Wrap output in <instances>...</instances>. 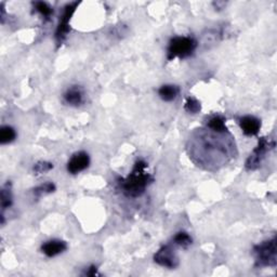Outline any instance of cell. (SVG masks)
Here are the masks:
<instances>
[{
    "mask_svg": "<svg viewBox=\"0 0 277 277\" xmlns=\"http://www.w3.org/2000/svg\"><path fill=\"white\" fill-rule=\"evenodd\" d=\"M90 164V156L84 150L77 152L68 162V171L70 174H78L87 169Z\"/></svg>",
    "mask_w": 277,
    "mask_h": 277,
    "instance_id": "52a82bcc",
    "label": "cell"
},
{
    "mask_svg": "<svg viewBox=\"0 0 277 277\" xmlns=\"http://www.w3.org/2000/svg\"><path fill=\"white\" fill-rule=\"evenodd\" d=\"M51 169H54V164L48 162H39L34 164L32 167V171H34L35 174H42L48 172Z\"/></svg>",
    "mask_w": 277,
    "mask_h": 277,
    "instance_id": "ffe728a7",
    "label": "cell"
},
{
    "mask_svg": "<svg viewBox=\"0 0 277 277\" xmlns=\"http://www.w3.org/2000/svg\"><path fill=\"white\" fill-rule=\"evenodd\" d=\"M226 118L220 115H216L214 117H211L208 124H207V128L214 132L218 134H226L228 132V128L226 124Z\"/></svg>",
    "mask_w": 277,
    "mask_h": 277,
    "instance_id": "4fadbf2b",
    "label": "cell"
},
{
    "mask_svg": "<svg viewBox=\"0 0 277 277\" xmlns=\"http://www.w3.org/2000/svg\"><path fill=\"white\" fill-rule=\"evenodd\" d=\"M63 100L70 106H82L84 103V91L79 86H72L64 92Z\"/></svg>",
    "mask_w": 277,
    "mask_h": 277,
    "instance_id": "ba28073f",
    "label": "cell"
},
{
    "mask_svg": "<svg viewBox=\"0 0 277 277\" xmlns=\"http://www.w3.org/2000/svg\"><path fill=\"white\" fill-rule=\"evenodd\" d=\"M193 240L190 235L186 232H179L176 233L174 237V244L181 248H188L192 245Z\"/></svg>",
    "mask_w": 277,
    "mask_h": 277,
    "instance_id": "e0dca14e",
    "label": "cell"
},
{
    "mask_svg": "<svg viewBox=\"0 0 277 277\" xmlns=\"http://www.w3.org/2000/svg\"><path fill=\"white\" fill-rule=\"evenodd\" d=\"M87 276H96V275H98V268L96 266H91L90 268H88L87 271H86L84 273Z\"/></svg>",
    "mask_w": 277,
    "mask_h": 277,
    "instance_id": "44dd1931",
    "label": "cell"
},
{
    "mask_svg": "<svg viewBox=\"0 0 277 277\" xmlns=\"http://www.w3.org/2000/svg\"><path fill=\"white\" fill-rule=\"evenodd\" d=\"M13 204L12 190H11V183H6V186L2 188V212L6 209L10 208Z\"/></svg>",
    "mask_w": 277,
    "mask_h": 277,
    "instance_id": "5bb4252c",
    "label": "cell"
},
{
    "mask_svg": "<svg viewBox=\"0 0 277 277\" xmlns=\"http://www.w3.org/2000/svg\"><path fill=\"white\" fill-rule=\"evenodd\" d=\"M158 94L164 101L171 102L179 96L180 88L174 84H164L158 89Z\"/></svg>",
    "mask_w": 277,
    "mask_h": 277,
    "instance_id": "7c38bea8",
    "label": "cell"
},
{
    "mask_svg": "<svg viewBox=\"0 0 277 277\" xmlns=\"http://www.w3.org/2000/svg\"><path fill=\"white\" fill-rule=\"evenodd\" d=\"M79 2H70L64 6V10L62 16H60V21H58V28L56 30V42L58 46H60L63 44V42L66 39L68 32H70V18L74 14L76 9L78 8Z\"/></svg>",
    "mask_w": 277,
    "mask_h": 277,
    "instance_id": "5b68a950",
    "label": "cell"
},
{
    "mask_svg": "<svg viewBox=\"0 0 277 277\" xmlns=\"http://www.w3.org/2000/svg\"><path fill=\"white\" fill-rule=\"evenodd\" d=\"M240 127L245 136H256L261 129V120L252 115L242 116L240 120Z\"/></svg>",
    "mask_w": 277,
    "mask_h": 277,
    "instance_id": "9c48e42d",
    "label": "cell"
},
{
    "mask_svg": "<svg viewBox=\"0 0 277 277\" xmlns=\"http://www.w3.org/2000/svg\"><path fill=\"white\" fill-rule=\"evenodd\" d=\"M66 249L68 244L61 240H51L42 245V252L49 258H54V256L63 254Z\"/></svg>",
    "mask_w": 277,
    "mask_h": 277,
    "instance_id": "30bf717a",
    "label": "cell"
},
{
    "mask_svg": "<svg viewBox=\"0 0 277 277\" xmlns=\"http://www.w3.org/2000/svg\"><path fill=\"white\" fill-rule=\"evenodd\" d=\"M276 237L262 242L252 249L256 268H275L277 263L276 256Z\"/></svg>",
    "mask_w": 277,
    "mask_h": 277,
    "instance_id": "3957f363",
    "label": "cell"
},
{
    "mask_svg": "<svg viewBox=\"0 0 277 277\" xmlns=\"http://www.w3.org/2000/svg\"><path fill=\"white\" fill-rule=\"evenodd\" d=\"M197 46L196 39L188 36H176L170 39L168 49H167V58L169 61L174 60L176 58H186L192 56Z\"/></svg>",
    "mask_w": 277,
    "mask_h": 277,
    "instance_id": "7a4b0ae2",
    "label": "cell"
},
{
    "mask_svg": "<svg viewBox=\"0 0 277 277\" xmlns=\"http://www.w3.org/2000/svg\"><path fill=\"white\" fill-rule=\"evenodd\" d=\"M274 146H275L274 141H271L270 138H261L258 142V145H256V148L252 150V153L247 158L245 164L246 169L249 171H254L256 169H258L261 166L262 160H264L268 152L274 148Z\"/></svg>",
    "mask_w": 277,
    "mask_h": 277,
    "instance_id": "277c9868",
    "label": "cell"
},
{
    "mask_svg": "<svg viewBox=\"0 0 277 277\" xmlns=\"http://www.w3.org/2000/svg\"><path fill=\"white\" fill-rule=\"evenodd\" d=\"M56 190V188L54 182H46L44 184H40L39 186L35 188L32 192H34V195L37 197V198H39V197H42V195L54 193Z\"/></svg>",
    "mask_w": 277,
    "mask_h": 277,
    "instance_id": "ac0fdd59",
    "label": "cell"
},
{
    "mask_svg": "<svg viewBox=\"0 0 277 277\" xmlns=\"http://www.w3.org/2000/svg\"><path fill=\"white\" fill-rule=\"evenodd\" d=\"M204 138H205V140L202 141V152L204 153V156H202V160H204V162H202L204 164H205V162H206L208 155L210 156L212 153H216V152L218 154H220L221 156H224L223 146L220 143L216 144V142L214 140H208V138H205V136H204Z\"/></svg>",
    "mask_w": 277,
    "mask_h": 277,
    "instance_id": "8fae6325",
    "label": "cell"
},
{
    "mask_svg": "<svg viewBox=\"0 0 277 277\" xmlns=\"http://www.w3.org/2000/svg\"><path fill=\"white\" fill-rule=\"evenodd\" d=\"M154 261L160 266L168 268H176L179 266V259L169 245H164L158 250L154 256Z\"/></svg>",
    "mask_w": 277,
    "mask_h": 277,
    "instance_id": "8992f818",
    "label": "cell"
},
{
    "mask_svg": "<svg viewBox=\"0 0 277 277\" xmlns=\"http://www.w3.org/2000/svg\"><path fill=\"white\" fill-rule=\"evenodd\" d=\"M184 110H186L190 114H197L200 113L202 110V105L198 100H196L195 98H188L186 102L184 104Z\"/></svg>",
    "mask_w": 277,
    "mask_h": 277,
    "instance_id": "d6986e66",
    "label": "cell"
},
{
    "mask_svg": "<svg viewBox=\"0 0 277 277\" xmlns=\"http://www.w3.org/2000/svg\"><path fill=\"white\" fill-rule=\"evenodd\" d=\"M153 181L154 178L148 171V164L140 160L136 162L129 176L124 179H120L118 184L124 195L136 198L144 194L148 186Z\"/></svg>",
    "mask_w": 277,
    "mask_h": 277,
    "instance_id": "6da1fadb",
    "label": "cell"
},
{
    "mask_svg": "<svg viewBox=\"0 0 277 277\" xmlns=\"http://www.w3.org/2000/svg\"><path fill=\"white\" fill-rule=\"evenodd\" d=\"M16 132L11 126H2L0 129V143L8 144L16 140Z\"/></svg>",
    "mask_w": 277,
    "mask_h": 277,
    "instance_id": "2e32d148",
    "label": "cell"
},
{
    "mask_svg": "<svg viewBox=\"0 0 277 277\" xmlns=\"http://www.w3.org/2000/svg\"><path fill=\"white\" fill-rule=\"evenodd\" d=\"M32 6H34L35 11L37 13H39V14H40L46 20V21H49L51 16L54 14V9H52L47 2H36L32 4Z\"/></svg>",
    "mask_w": 277,
    "mask_h": 277,
    "instance_id": "9a60e30c",
    "label": "cell"
}]
</instances>
